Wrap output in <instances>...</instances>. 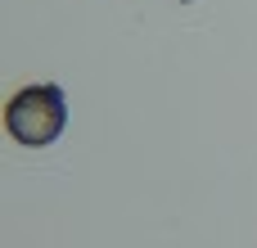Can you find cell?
<instances>
[{
	"instance_id": "obj_1",
	"label": "cell",
	"mask_w": 257,
	"mask_h": 248,
	"mask_svg": "<svg viewBox=\"0 0 257 248\" xmlns=\"http://www.w3.org/2000/svg\"><path fill=\"white\" fill-rule=\"evenodd\" d=\"M63 122H68V99H63V90H59L54 81H45V86H23V90L9 99V108H5L9 136H14L18 145H27V149L54 145L59 131H63Z\"/></svg>"
}]
</instances>
